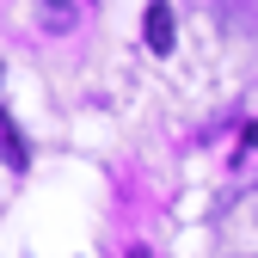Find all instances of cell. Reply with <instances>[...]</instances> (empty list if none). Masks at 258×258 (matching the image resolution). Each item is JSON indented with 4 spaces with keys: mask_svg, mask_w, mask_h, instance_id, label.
<instances>
[{
    "mask_svg": "<svg viewBox=\"0 0 258 258\" xmlns=\"http://www.w3.org/2000/svg\"><path fill=\"white\" fill-rule=\"evenodd\" d=\"M142 37H148V49H154V55H172L178 19H172V7H166V0H154V7H148V19H142Z\"/></svg>",
    "mask_w": 258,
    "mask_h": 258,
    "instance_id": "cell-1",
    "label": "cell"
},
{
    "mask_svg": "<svg viewBox=\"0 0 258 258\" xmlns=\"http://www.w3.org/2000/svg\"><path fill=\"white\" fill-rule=\"evenodd\" d=\"M0 160H7V166H13V172L25 166V136H19V129H13V117H7V111H0Z\"/></svg>",
    "mask_w": 258,
    "mask_h": 258,
    "instance_id": "cell-2",
    "label": "cell"
}]
</instances>
